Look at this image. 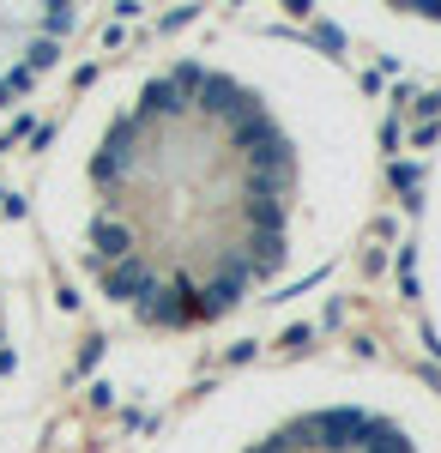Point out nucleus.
Here are the masks:
<instances>
[{"instance_id": "obj_1", "label": "nucleus", "mask_w": 441, "mask_h": 453, "mask_svg": "<svg viewBox=\"0 0 441 453\" xmlns=\"http://www.w3.org/2000/svg\"><path fill=\"white\" fill-rule=\"evenodd\" d=\"M381 194V104L351 55L272 12H200L67 97L25 230L103 339L194 357L321 296Z\"/></svg>"}, {"instance_id": "obj_2", "label": "nucleus", "mask_w": 441, "mask_h": 453, "mask_svg": "<svg viewBox=\"0 0 441 453\" xmlns=\"http://www.w3.org/2000/svg\"><path fill=\"white\" fill-rule=\"evenodd\" d=\"M145 453H441V381L344 345L254 357L188 393Z\"/></svg>"}, {"instance_id": "obj_3", "label": "nucleus", "mask_w": 441, "mask_h": 453, "mask_svg": "<svg viewBox=\"0 0 441 453\" xmlns=\"http://www.w3.org/2000/svg\"><path fill=\"white\" fill-rule=\"evenodd\" d=\"M73 320L25 224L0 218V453H43L67 399Z\"/></svg>"}, {"instance_id": "obj_4", "label": "nucleus", "mask_w": 441, "mask_h": 453, "mask_svg": "<svg viewBox=\"0 0 441 453\" xmlns=\"http://www.w3.org/2000/svg\"><path fill=\"white\" fill-rule=\"evenodd\" d=\"M109 31L97 6H0V140H12Z\"/></svg>"}, {"instance_id": "obj_5", "label": "nucleus", "mask_w": 441, "mask_h": 453, "mask_svg": "<svg viewBox=\"0 0 441 453\" xmlns=\"http://www.w3.org/2000/svg\"><path fill=\"white\" fill-rule=\"evenodd\" d=\"M308 31L339 55H375L399 73L441 79V6H321Z\"/></svg>"}, {"instance_id": "obj_6", "label": "nucleus", "mask_w": 441, "mask_h": 453, "mask_svg": "<svg viewBox=\"0 0 441 453\" xmlns=\"http://www.w3.org/2000/svg\"><path fill=\"white\" fill-rule=\"evenodd\" d=\"M406 290H411V314H417L423 339L441 357V121L423 145V157H417V181H411Z\"/></svg>"}]
</instances>
